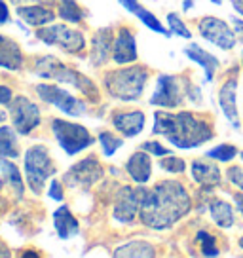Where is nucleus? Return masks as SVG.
<instances>
[{"label":"nucleus","instance_id":"1","mask_svg":"<svg viewBox=\"0 0 243 258\" xmlns=\"http://www.w3.org/2000/svg\"><path fill=\"white\" fill-rule=\"evenodd\" d=\"M190 211V196L177 180H162L143 192L141 222L152 230H165L178 222Z\"/></svg>","mask_w":243,"mask_h":258},{"label":"nucleus","instance_id":"2","mask_svg":"<svg viewBox=\"0 0 243 258\" xmlns=\"http://www.w3.org/2000/svg\"><path fill=\"white\" fill-rule=\"evenodd\" d=\"M156 135H162L177 148H196L213 139V129L205 120L192 112H162L154 114Z\"/></svg>","mask_w":243,"mask_h":258},{"label":"nucleus","instance_id":"3","mask_svg":"<svg viewBox=\"0 0 243 258\" xmlns=\"http://www.w3.org/2000/svg\"><path fill=\"white\" fill-rule=\"evenodd\" d=\"M148 71L143 67H124L105 74L106 93L118 101H139L146 88Z\"/></svg>","mask_w":243,"mask_h":258},{"label":"nucleus","instance_id":"4","mask_svg":"<svg viewBox=\"0 0 243 258\" xmlns=\"http://www.w3.org/2000/svg\"><path fill=\"white\" fill-rule=\"evenodd\" d=\"M34 73L38 74L40 78H46V80H57V82H65V84H71L78 89L80 93H84L86 97L97 101L99 99V89L95 88V84L89 80L88 76L76 73V71H71L67 64H63L59 59H55L53 55H46V57H38L36 63H34Z\"/></svg>","mask_w":243,"mask_h":258},{"label":"nucleus","instance_id":"5","mask_svg":"<svg viewBox=\"0 0 243 258\" xmlns=\"http://www.w3.org/2000/svg\"><path fill=\"white\" fill-rule=\"evenodd\" d=\"M23 169L25 180L36 196H40L42 190L46 188V180H49L57 173L49 150L44 145H33L27 148L23 158Z\"/></svg>","mask_w":243,"mask_h":258},{"label":"nucleus","instance_id":"6","mask_svg":"<svg viewBox=\"0 0 243 258\" xmlns=\"http://www.w3.org/2000/svg\"><path fill=\"white\" fill-rule=\"evenodd\" d=\"M51 133L55 137L57 145L61 146L69 156H76V154H80L82 150H86L95 143L93 135L84 125L69 120H61V118L51 120Z\"/></svg>","mask_w":243,"mask_h":258},{"label":"nucleus","instance_id":"7","mask_svg":"<svg viewBox=\"0 0 243 258\" xmlns=\"http://www.w3.org/2000/svg\"><path fill=\"white\" fill-rule=\"evenodd\" d=\"M38 40L55 46V48L65 49L67 53H80L86 49V36L76 29H71L69 25H46L36 31Z\"/></svg>","mask_w":243,"mask_h":258},{"label":"nucleus","instance_id":"8","mask_svg":"<svg viewBox=\"0 0 243 258\" xmlns=\"http://www.w3.org/2000/svg\"><path fill=\"white\" fill-rule=\"evenodd\" d=\"M36 93L42 101L55 106L57 110H61L67 116H84L88 110V105L82 99L74 97L73 93H69L67 89L59 88L55 84H46V82L36 84Z\"/></svg>","mask_w":243,"mask_h":258},{"label":"nucleus","instance_id":"9","mask_svg":"<svg viewBox=\"0 0 243 258\" xmlns=\"http://www.w3.org/2000/svg\"><path fill=\"white\" fill-rule=\"evenodd\" d=\"M10 118L19 135H29L40 125L42 112L38 105L25 95H16L10 103Z\"/></svg>","mask_w":243,"mask_h":258},{"label":"nucleus","instance_id":"10","mask_svg":"<svg viewBox=\"0 0 243 258\" xmlns=\"http://www.w3.org/2000/svg\"><path fill=\"white\" fill-rule=\"evenodd\" d=\"M103 173L105 171L101 167V163L93 156H89V158H84L67 171L63 180L73 188H91L99 178L103 177Z\"/></svg>","mask_w":243,"mask_h":258},{"label":"nucleus","instance_id":"11","mask_svg":"<svg viewBox=\"0 0 243 258\" xmlns=\"http://www.w3.org/2000/svg\"><path fill=\"white\" fill-rule=\"evenodd\" d=\"M183 103L180 80L173 74H162L156 82V89L150 97V105L162 108H177Z\"/></svg>","mask_w":243,"mask_h":258},{"label":"nucleus","instance_id":"12","mask_svg":"<svg viewBox=\"0 0 243 258\" xmlns=\"http://www.w3.org/2000/svg\"><path fill=\"white\" fill-rule=\"evenodd\" d=\"M145 188H131L124 186L114 203V218L122 224H131L135 222V217L141 211V200H143Z\"/></svg>","mask_w":243,"mask_h":258},{"label":"nucleus","instance_id":"13","mask_svg":"<svg viewBox=\"0 0 243 258\" xmlns=\"http://www.w3.org/2000/svg\"><path fill=\"white\" fill-rule=\"evenodd\" d=\"M198 29H200V34H202L205 40H209L211 44H215V46H219L222 49H232L235 46V32L230 31V27H228L222 19H217V17H203L200 25H198Z\"/></svg>","mask_w":243,"mask_h":258},{"label":"nucleus","instance_id":"14","mask_svg":"<svg viewBox=\"0 0 243 258\" xmlns=\"http://www.w3.org/2000/svg\"><path fill=\"white\" fill-rule=\"evenodd\" d=\"M137 42L135 34L131 32L130 27H122L118 34L114 36L112 46V59L116 64H130L137 61Z\"/></svg>","mask_w":243,"mask_h":258},{"label":"nucleus","instance_id":"15","mask_svg":"<svg viewBox=\"0 0 243 258\" xmlns=\"http://www.w3.org/2000/svg\"><path fill=\"white\" fill-rule=\"evenodd\" d=\"M146 116L141 110H130V112H122L116 110L112 114V125L120 131L124 137H137L139 133L145 129Z\"/></svg>","mask_w":243,"mask_h":258},{"label":"nucleus","instance_id":"16","mask_svg":"<svg viewBox=\"0 0 243 258\" xmlns=\"http://www.w3.org/2000/svg\"><path fill=\"white\" fill-rule=\"evenodd\" d=\"M114 38L110 27L106 29H99L93 36H91V51H89V61L95 67H103L108 61V55L112 53Z\"/></svg>","mask_w":243,"mask_h":258},{"label":"nucleus","instance_id":"17","mask_svg":"<svg viewBox=\"0 0 243 258\" xmlns=\"http://www.w3.org/2000/svg\"><path fill=\"white\" fill-rule=\"evenodd\" d=\"M16 14L21 17V21H25V25L34 27V29H40L46 27L51 21H55V12L48 6H42V4H25V6H17Z\"/></svg>","mask_w":243,"mask_h":258},{"label":"nucleus","instance_id":"18","mask_svg":"<svg viewBox=\"0 0 243 258\" xmlns=\"http://www.w3.org/2000/svg\"><path fill=\"white\" fill-rule=\"evenodd\" d=\"M150 158H152V154H148L146 150H139V152L131 154L130 160L126 161V171L137 184H146L152 177V160Z\"/></svg>","mask_w":243,"mask_h":258},{"label":"nucleus","instance_id":"19","mask_svg":"<svg viewBox=\"0 0 243 258\" xmlns=\"http://www.w3.org/2000/svg\"><path fill=\"white\" fill-rule=\"evenodd\" d=\"M120 4L128 10L130 14H133V16L137 17L141 23L146 25L150 31L160 32V34H163V36H171V34H173V32L167 31V29L158 21V17H156L152 12H148V10H146L139 0H120Z\"/></svg>","mask_w":243,"mask_h":258},{"label":"nucleus","instance_id":"20","mask_svg":"<svg viewBox=\"0 0 243 258\" xmlns=\"http://www.w3.org/2000/svg\"><path fill=\"white\" fill-rule=\"evenodd\" d=\"M235 91H237V82L228 80L219 91V105L222 108L224 116L235 129L239 127V116H237V103H235Z\"/></svg>","mask_w":243,"mask_h":258},{"label":"nucleus","instance_id":"21","mask_svg":"<svg viewBox=\"0 0 243 258\" xmlns=\"http://www.w3.org/2000/svg\"><path fill=\"white\" fill-rule=\"evenodd\" d=\"M0 67L10 71H19L23 67V53L16 40L0 34Z\"/></svg>","mask_w":243,"mask_h":258},{"label":"nucleus","instance_id":"22","mask_svg":"<svg viewBox=\"0 0 243 258\" xmlns=\"http://www.w3.org/2000/svg\"><path fill=\"white\" fill-rule=\"evenodd\" d=\"M192 177L198 184L202 186H219L222 182L220 169L215 163H209L205 160H194L192 161Z\"/></svg>","mask_w":243,"mask_h":258},{"label":"nucleus","instance_id":"23","mask_svg":"<svg viewBox=\"0 0 243 258\" xmlns=\"http://www.w3.org/2000/svg\"><path fill=\"white\" fill-rule=\"evenodd\" d=\"M53 226H55V232L61 239H69L73 235L78 234V220L74 217L71 209L67 205H61L59 209H55L53 213Z\"/></svg>","mask_w":243,"mask_h":258},{"label":"nucleus","instance_id":"24","mask_svg":"<svg viewBox=\"0 0 243 258\" xmlns=\"http://www.w3.org/2000/svg\"><path fill=\"white\" fill-rule=\"evenodd\" d=\"M188 59H192L194 63H198L205 71V80L211 82L213 76H215V71L219 69V59L215 55H211L209 51H205L203 48H200L198 44H190L187 49H185Z\"/></svg>","mask_w":243,"mask_h":258},{"label":"nucleus","instance_id":"25","mask_svg":"<svg viewBox=\"0 0 243 258\" xmlns=\"http://www.w3.org/2000/svg\"><path fill=\"white\" fill-rule=\"evenodd\" d=\"M0 177L4 178V182H8V186L14 190L17 200H21L25 194V182L23 175L19 173L17 165L8 158H0Z\"/></svg>","mask_w":243,"mask_h":258},{"label":"nucleus","instance_id":"26","mask_svg":"<svg viewBox=\"0 0 243 258\" xmlns=\"http://www.w3.org/2000/svg\"><path fill=\"white\" fill-rule=\"evenodd\" d=\"M0 158L16 160L19 158V143H17V129L0 125Z\"/></svg>","mask_w":243,"mask_h":258},{"label":"nucleus","instance_id":"27","mask_svg":"<svg viewBox=\"0 0 243 258\" xmlns=\"http://www.w3.org/2000/svg\"><path fill=\"white\" fill-rule=\"evenodd\" d=\"M112 254L114 256H154L156 250L146 241H130L120 245Z\"/></svg>","mask_w":243,"mask_h":258},{"label":"nucleus","instance_id":"28","mask_svg":"<svg viewBox=\"0 0 243 258\" xmlns=\"http://www.w3.org/2000/svg\"><path fill=\"white\" fill-rule=\"evenodd\" d=\"M211 217L213 220L220 226V228H230V226L234 224V209H232V205L226 202H222V200H217V202L211 203Z\"/></svg>","mask_w":243,"mask_h":258},{"label":"nucleus","instance_id":"29","mask_svg":"<svg viewBox=\"0 0 243 258\" xmlns=\"http://www.w3.org/2000/svg\"><path fill=\"white\" fill-rule=\"evenodd\" d=\"M59 17L69 23H80L86 17V12L76 0H59Z\"/></svg>","mask_w":243,"mask_h":258},{"label":"nucleus","instance_id":"30","mask_svg":"<svg viewBox=\"0 0 243 258\" xmlns=\"http://www.w3.org/2000/svg\"><path fill=\"white\" fill-rule=\"evenodd\" d=\"M99 143L103 146V154H105L106 158L114 156V152L124 145V141L120 137H116L114 133H110V131H101L99 133Z\"/></svg>","mask_w":243,"mask_h":258},{"label":"nucleus","instance_id":"31","mask_svg":"<svg viewBox=\"0 0 243 258\" xmlns=\"http://www.w3.org/2000/svg\"><path fill=\"white\" fill-rule=\"evenodd\" d=\"M160 167L163 171H167V173H173V175H178V173H185L187 169V163L183 158H177V156H167V158H162L160 161Z\"/></svg>","mask_w":243,"mask_h":258},{"label":"nucleus","instance_id":"32","mask_svg":"<svg viewBox=\"0 0 243 258\" xmlns=\"http://www.w3.org/2000/svg\"><path fill=\"white\" fill-rule=\"evenodd\" d=\"M235 146H230V145H220V146H215V148H211L209 152H207V158H213V160L217 161H230L232 158H235Z\"/></svg>","mask_w":243,"mask_h":258},{"label":"nucleus","instance_id":"33","mask_svg":"<svg viewBox=\"0 0 243 258\" xmlns=\"http://www.w3.org/2000/svg\"><path fill=\"white\" fill-rule=\"evenodd\" d=\"M167 23H169V31L173 32V34H177L180 38H192L190 29L185 25V21H180V17H178L177 14H169V16H167Z\"/></svg>","mask_w":243,"mask_h":258},{"label":"nucleus","instance_id":"34","mask_svg":"<svg viewBox=\"0 0 243 258\" xmlns=\"http://www.w3.org/2000/svg\"><path fill=\"white\" fill-rule=\"evenodd\" d=\"M198 241L202 245V252L205 256H217V254H219L215 237H213L209 232H198Z\"/></svg>","mask_w":243,"mask_h":258},{"label":"nucleus","instance_id":"35","mask_svg":"<svg viewBox=\"0 0 243 258\" xmlns=\"http://www.w3.org/2000/svg\"><path fill=\"white\" fill-rule=\"evenodd\" d=\"M141 150H146L148 154H152V156H156V158H162V156H169V150L165 148V146H162L158 141H146V143H143V146H141Z\"/></svg>","mask_w":243,"mask_h":258},{"label":"nucleus","instance_id":"36","mask_svg":"<svg viewBox=\"0 0 243 258\" xmlns=\"http://www.w3.org/2000/svg\"><path fill=\"white\" fill-rule=\"evenodd\" d=\"M48 198L51 200H55V202H63V198H65V194H63V184L53 178L51 182H49V188H48Z\"/></svg>","mask_w":243,"mask_h":258},{"label":"nucleus","instance_id":"37","mask_svg":"<svg viewBox=\"0 0 243 258\" xmlns=\"http://www.w3.org/2000/svg\"><path fill=\"white\" fill-rule=\"evenodd\" d=\"M226 173H228V178L232 180V184H235L237 188H241L243 190V169L241 167H230Z\"/></svg>","mask_w":243,"mask_h":258},{"label":"nucleus","instance_id":"38","mask_svg":"<svg viewBox=\"0 0 243 258\" xmlns=\"http://www.w3.org/2000/svg\"><path fill=\"white\" fill-rule=\"evenodd\" d=\"M14 99V91L8 86H2L0 84V105H10Z\"/></svg>","mask_w":243,"mask_h":258},{"label":"nucleus","instance_id":"39","mask_svg":"<svg viewBox=\"0 0 243 258\" xmlns=\"http://www.w3.org/2000/svg\"><path fill=\"white\" fill-rule=\"evenodd\" d=\"M10 21V8L6 0H0V25H6Z\"/></svg>","mask_w":243,"mask_h":258},{"label":"nucleus","instance_id":"40","mask_svg":"<svg viewBox=\"0 0 243 258\" xmlns=\"http://www.w3.org/2000/svg\"><path fill=\"white\" fill-rule=\"evenodd\" d=\"M234 29H235V36H237V40L243 42V21L241 19H235Z\"/></svg>","mask_w":243,"mask_h":258},{"label":"nucleus","instance_id":"41","mask_svg":"<svg viewBox=\"0 0 243 258\" xmlns=\"http://www.w3.org/2000/svg\"><path fill=\"white\" fill-rule=\"evenodd\" d=\"M0 256H12V252H10L8 245L4 241H0Z\"/></svg>","mask_w":243,"mask_h":258},{"label":"nucleus","instance_id":"42","mask_svg":"<svg viewBox=\"0 0 243 258\" xmlns=\"http://www.w3.org/2000/svg\"><path fill=\"white\" fill-rule=\"evenodd\" d=\"M235 205H237V209L241 211L243 215V194H235Z\"/></svg>","mask_w":243,"mask_h":258},{"label":"nucleus","instance_id":"43","mask_svg":"<svg viewBox=\"0 0 243 258\" xmlns=\"http://www.w3.org/2000/svg\"><path fill=\"white\" fill-rule=\"evenodd\" d=\"M230 2L234 4V8L237 10V12H239V14L243 16V0H230Z\"/></svg>","mask_w":243,"mask_h":258},{"label":"nucleus","instance_id":"44","mask_svg":"<svg viewBox=\"0 0 243 258\" xmlns=\"http://www.w3.org/2000/svg\"><path fill=\"white\" fill-rule=\"evenodd\" d=\"M12 2H14V4H16V6H25V4H31V2H40V0H12Z\"/></svg>","mask_w":243,"mask_h":258},{"label":"nucleus","instance_id":"45","mask_svg":"<svg viewBox=\"0 0 243 258\" xmlns=\"http://www.w3.org/2000/svg\"><path fill=\"white\" fill-rule=\"evenodd\" d=\"M6 120H8V114L2 112V110H0V125H2V123H4Z\"/></svg>","mask_w":243,"mask_h":258},{"label":"nucleus","instance_id":"46","mask_svg":"<svg viewBox=\"0 0 243 258\" xmlns=\"http://www.w3.org/2000/svg\"><path fill=\"white\" fill-rule=\"evenodd\" d=\"M192 8V0H185V10H190Z\"/></svg>","mask_w":243,"mask_h":258},{"label":"nucleus","instance_id":"47","mask_svg":"<svg viewBox=\"0 0 243 258\" xmlns=\"http://www.w3.org/2000/svg\"><path fill=\"white\" fill-rule=\"evenodd\" d=\"M211 2H215V4H220V2H222V0H211Z\"/></svg>","mask_w":243,"mask_h":258},{"label":"nucleus","instance_id":"48","mask_svg":"<svg viewBox=\"0 0 243 258\" xmlns=\"http://www.w3.org/2000/svg\"><path fill=\"white\" fill-rule=\"evenodd\" d=\"M239 247H241V249H243V237H241V239H239Z\"/></svg>","mask_w":243,"mask_h":258},{"label":"nucleus","instance_id":"49","mask_svg":"<svg viewBox=\"0 0 243 258\" xmlns=\"http://www.w3.org/2000/svg\"><path fill=\"white\" fill-rule=\"evenodd\" d=\"M2 180H4V178L0 177V190H2Z\"/></svg>","mask_w":243,"mask_h":258},{"label":"nucleus","instance_id":"50","mask_svg":"<svg viewBox=\"0 0 243 258\" xmlns=\"http://www.w3.org/2000/svg\"><path fill=\"white\" fill-rule=\"evenodd\" d=\"M241 158H243V152H241Z\"/></svg>","mask_w":243,"mask_h":258}]
</instances>
